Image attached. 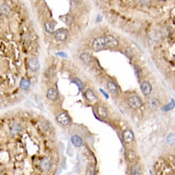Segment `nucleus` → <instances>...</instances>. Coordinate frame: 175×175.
I'll return each mask as SVG.
<instances>
[{
  "instance_id": "f03ea898",
  "label": "nucleus",
  "mask_w": 175,
  "mask_h": 175,
  "mask_svg": "<svg viewBox=\"0 0 175 175\" xmlns=\"http://www.w3.org/2000/svg\"><path fill=\"white\" fill-rule=\"evenodd\" d=\"M142 100H141L139 96L137 95H131L129 98H128V104L131 108L133 109H138L142 106Z\"/></svg>"
},
{
  "instance_id": "a878e982",
  "label": "nucleus",
  "mask_w": 175,
  "mask_h": 175,
  "mask_svg": "<svg viewBox=\"0 0 175 175\" xmlns=\"http://www.w3.org/2000/svg\"><path fill=\"white\" fill-rule=\"evenodd\" d=\"M140 2L143 4V5H149L151 2V0H140Z\"/></svg>"
},
{
  "instance_id": "bb28decb",
  "label": "nucleus",
  "mask_w": 175,
  "mask_h": 175,
  "mask_svg": "<svg viewBox=\"0 0 175 175\" xmlns=\"http://www.w3.org/2000/svg\"><path fill=\"white\" fill-rule=\"evenodd\" d=\"M162 1H166V0H162Z\"/></svg>"
},
{
  "instance_id": "20e7f679",
  "label": "nucleus",
  "mask_w": 175,
  "mask_h": 175,
  "mask_svg": "<svg viewBox=\"0 0 175 175\" xmlns=\"http://www.w3.org/2000/svg\"><path fill=\"white\" fill-rule=\"evenodd\" d=\"M57 121L62 125H68L70 124V118L66 113H60L59 115H57Z\"/></svg>"
},
{
  "instance_id": "dca6fc26",
  "label": "nucleus",
  "mask_w": 175,
  "mask_h": 175,
  "mask_svg": "<svg viewBox=\"0 0 175 175\" xmlns=\"http://www.w3.org/2000/svg\"><path fill=\"white\" fill-rule=\"evenodd\" d=\"M107 88L113 93H118L119 92V87L117 86L116 83H114L113 81H108L107 82Z\"/></svg>"
},
{
  "instance_id": "6ab92c4d",
  "label": "nucleus",
  "mask_w": 175,
  "mask_h": 175,
  "mask_svg": "<svg viewBox=\"0 0 175 175\" xmlns=\"http://www.w3.org/2000/svg\"><path fill=\"white\" fill-rule=\"evenodd\" d=\"M45 29H46V31L49 33V34H52V33L54 32L55 26L52 22H46L45 23Z\"/></svg>"
},
{
  "instance_id": "4468645a",
  "label": "nucleus",
  "mask_w": 175,
  "mask_h": 175,
  "mask_svg": "<svg viewBox=\"0 0 175 175\" xmlns=\"http://www.w3.org/2000/svg\"><path fill=\"white\" fill-rule=\"evenodd\" d=\"M125 156H126V159L127 161L129 162H134L136 160V153H135L134 151L131 150V149H128V150L125 152Z\"/></svg>"
},
{
  "instance_id": "9b49d317",
  "label": "nucleus",
  "mask_w": 175,
  "mask_h": 175,
  "mask_svg": "<svg viewBox=\"0 0 175 175\" xmlns=\"http://www.w3.org/2000/svg\"><path fill=\"white\" fill-rule=\"evenodd\" d=\"M85 98H86V100H88L90 103H95V102H97V97L95 96V94L90 89H88V90L85 92Z\"/></svg>"
},
{
  "instance_id": "b1692460",
  "label": "nucleus",
  "mask_w": 175,
  "mask_h": 175,
  "mask_svg": "<svg viewBox=\"0 0 175 175\" xmlns=\"http://www.w3.org/2000/svg\"><path fill=\"white\" fill-rule=\"evenodd\" d=\"M86 173L87 174H95V167L90 166L86 168Z\"/></svg>"
},
{
  "instance_id": "393cba45",
  "label": "nucleus",
  "mask_w": 175,
  "mask_h": 175,
  "mask_svg": "<svg viewBox=\"0 0 175 175\" xmlns=\"http://www.w3.org/2000/svg\"><path fill=\"white\" fill-rule=\"evenodd\" d=\"M134 69H135V72H136V75H137V78H139L141 76V69L139 67H138L137 65H135L134 66Z\"/></svg>"
},
{
  "instance_id": "1a4fd4ad",
  "label": "nucleus",
  "mask_w": 175,
  "mask_h": 175,
  "mask_svg": "<svg viewBox=\"0 0 175 175\" xmlns=\"http://www.w3.org/2000/svg\"><path fill=\"white\" fill-rule=\"evenodd\" d=\"M28 66L30 67V69H32L33 71L38 70V67H39V63H38V60L35 57H32L28 60Z\"/></svg>"
},
{
  "instance_id": "9d476101",
  "label": "nucleus",
  "mask_w": 175,
  "mask_h": 175,
  "mask_svg": "<svg viewBox=\"0 0 175 175\" xmlns=\"http://www.w3.org/2000/svg\"><path fill=\"white\" fill-rule=\"evenodd\" d=\"M21 130H22V126L19 124H17V123H14V124H11V126H10V132L13 135L18 134L19 132H21Z\"/></svg>"
},
{
  "instance_id": "0eeeda50",
  "label": "nucleus",
  "mask_w": 175,
  "mask_h": 175,
  "mask_svg": "<svg viewBox=\"0 0 175 175\" xmlns=\"http://www.w3.org/2000/svg\"><path fill=\"white\" fill-rule=\"evenodd\" d=\"M104 39L107 44V47H110V48H115L119 44L118 40L112 35H106V36H104Z\"/></svg>"
},
{
  "instance_id": "aec40b11",
  "label": "nucleus",
  "mask_w": 175,
  "mask_h": 175,
  "mask_svg": "<svg viewBox=\"0 0 175 175\" xmlns=\"http://www.w3.org/2000/svg\"><path fill=\"white\" fill-rule=\"evenodd\" d=\"M62 18H63V22H64L66 25H70L71 23L73 22V17L71 15H68V14L67 15H64Z\"/></svg>"
},
{
  "instance_id": "423d86ee",
  "label": "nucleus",
  "mask_w": 175,
  "mask_h": 175,
  "mask_svg": "<svg viewBox=\"0 0 175 175\" xmlns=\"http://www.w3.org/2000/svg\"><path fill=\"white\" fill-rule=\"evenodd\" d=\"M51 167H52V162L49 157H45V158H43V159L41 160L40 167L43 171H48L51 168Z\"/></svg>"
},
{
  "instance_id": "6e6552de",
  "label": "nucleus",
  "mask_w": 175,
  "mask_h": 175,
  "mask_svg": "<svg viewBox=\"0 0 175 175\" xmlns=\"http://www.w3.org/2000/svg\"><path fill=\"white\" fill-rule=\"evenodd\" d=\"M151 89H152L151 88V85L148 81H144L143 82L141 83V90H142V92H143V94L145 95V96H148V95L150 94Z\"/></svg>"
},
{
  "instance_id": "39448f33",
  "label": "nucleus",
  "mask_w": 175,
  "mask_h": 175,
  "mask_svg": "<svg viewBox=\"0 0 175 175\" xmlns=\"http://www.w3.org/2000/svg\"><path fill=\"white\" fill-rule=\"evenodd\" d=\"M123 139L126 144H131L134 140V134L131 130H124L123 132Z\"/></svg>"
},
{
  "instance_id": "f3484780",
  "label": "nucleus",
  "mask_w": 175,
  "mask_h": 175,
  "mask_svg": "<svg viewBox=\"0 0 175 175\" xmlns=\"http://www.w3.org/2000/svg\"><path fill=\"white\" fill-rule=\"evenodd\" d=\"M81 59L84 62V63L88 64V63H90V62H91L92 57L89 54H87V53H82V54L81 55Z\"/></svg>"
},
{
  "instance_id": "a211bd4d",
  "label": "nucleus",
  "mask_w": 175,
  "mask_h": 175,
  "mask_svg": "<svg viewBox=\"0 0 175 175\" xmlns=\"http://www.w3.org/2000/svg\"><path fill=\"white\" fill-rule=\"evenodd\" d=\"M148 105H149V107L152 109V110H155L158 106H159V102H158V100H156V99H150L149 100V102H148Z\"/></svg>"
},
{
  "instance_id": "7ed1b4c3",
  "label": "nucleus",
  "mask_w": 175,
  "mask_h": 175,
  "mask_svg": "<svg viewBox=\"0 0 175 175\" xmlns=\"http://www.w3.org/2000/svg\"><path fill=\"white\" fill-rule=\"evenodd\" d=\"M68 35V32L64 29H59L57 32H55V38L59 41H63L66 39Z\"/></svg>"
},
{
  "instance_id": "412c9836",
  "label": "nucleus",
  "mask_w": 175,
  "mask_h": 175,
  "mask_svg": "<svg viewBox=\"0 0 175 175\" xmlns=\"http://www.w3.org/2000/svg\"><path fill=\"white\" fill-rule=\"evenodd\" d=\"M1 13H2L3 14H5V15H8V14H10V8H9L7 5L3 4V5L1 6Z\"/></svg>"
},
{
  "instance_id": "f257e3e1",
  "label": "nucleus",
  "mask_w": 175,
  "mask_h": 175,
  "mask_svg": "<svg viewBox=\"0 0 175 175\" xmlns=\"http://www.w3.org/2000/svg\"><path fill=\"white\" fill-rule=\"evenodd\" d=\"M92 47L95 51H102V50H104L105 48H107V44L105 42L104 36L96 38L92 43Z\"/></svg>"
},
{
  "instance_id": "2eb2a0df",
  "label": "nucleus",
  "mask_w": 175,
  "mask_h": 175,
  "mask_svg": "<svg viewBox=\"0 0 175 175\" xmlns=\"http://www.w3.org/2000/svg\"><path fill=\"white\" fill-rule=\"evenodd\" d=\"M97 112H98V115H99L100 118H106V117H107V111H106V109H105L102 105L98 106Z\"/></svg>"
},
{
  "instance_id": "5701e85b",
  "label": "nucleus",
  "mask_w": 175,
  "mask_h": 175,
  "mask_svg": "<svg viewBox=\"0 0 175 175\" xmlns=\"http://www.w3.org/2000/svg\"><path fill=\"white\" fill-rule=\"evenodd\" d=\"M131 173L132 174H141V168L139 167H136V166H134V167H131Z\"/></svg>"
},
{
  "instance_id": "ddd939ff",
  "label": "nucleus",
  "mask_w": 175,
  "mask_h": 175,
  "mask_svg": "<svg viewBox=\"0 0 175 175\" xmlns=\"http://www.w3.org/2000/svg\"><path fill=\"white\" fill-rule=\"evenodd\" d=\"M71 141H72V143L74 144V146H82V144H83V142H82V139H81L79 136H77V135H74V136H72V138H71Z\"/></svg>"
},
{
  "instance_id": "4be33fe9",
  "label": "nucleus",
  "mask_w": 175,
  "mask_h": 175,
  "mask_svg": "<svg viewBox=\"0 0 175 175\" xmlns=\"http://www.w3.org/2000/svg\"><path fill=\"white\" fill-rule=\"evenodd\" d=\"M20 86H21V88H23V89H27L28 87L30 86L29 81H28V79H22L21 83H20Z\"/></svg>"
},
{
  "instance_id": "f8f14e48",
  "label": "nucleus",
  "mask_w": 175,
  "mask_h": 175,
  "mask_svg": "<svg viewBox=\"0 0 175 175\" xmlns=\"http://www.w3.org/2000/svg\"><path fill=\"white\" fill-rule=\"evenodd\" d=\"M47 98H48L49 100H57V91L56 88H50L47 91Z\"/></svg>"
}]
</instances>
